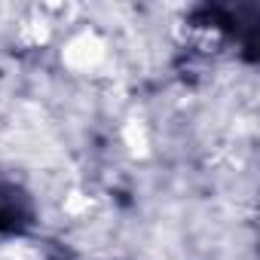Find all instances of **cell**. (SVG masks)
I'll list each match as a JSON object with an SVG mask.
<instances>
[{"mask_svg":"<svg viewBox=\"0 0 260 260\" xmlns=\"http://www.w3.org/2000/svg\"><path fill=\"white\" fill-rule=\"evenodd\" d=\"M61 58H64L74 71H92V68L104 58V46L98 43L95 34L83 31V34H77V37L68 43V49L61 52Z\"/></svg>","mask_w":260,"mask_h":260,"instance_id":"1","label":"cell"}]
</instances>
